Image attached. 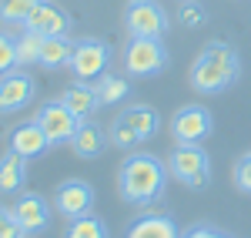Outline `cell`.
Wrapping results in <instances>:
<instances>
[{
  "instance_id": "cell-11",
  "label": "cell",
  "mask_w": 251,
  "mask_h": 238,
  "mask_svg": "<svg viewBox=\"0 0 251 238\" xmlns=\"http://www.w3.org/2000/svg\"><path fill=\"white\" fill-rule=\"evenodd\" d=\"M34 101V78L27 71H7L0 78V114H14L24 111L27 104Z\"/></svg>"
},
{
  "instance_id": "cell-22",
  "label": "cell",
  "mask_w": 251,
  "mask_h": 238,
  "mask_svg": "<svg viewBox=\"0 0 251 238\" xmlns=\"http://www.w3.org/2000/svg\"><path fill=\"white\" fill-rule=\"evenodd\" d=\"M107 138H111V144H114V148H121V151H134L137 144H141V134H137L134 128H131V121L124 118V114L111 121V131H107Z\"/></svg>"
},
{
  "instance_id": "cell-21",
  "label": "cell",
  "mask_w": 251,
  "mask_h": 238,
  "mask_svg": "<svg viewBox=\"0 0 251 238\" xmlns=\"http://www.w3.org/2000/svg\"><path fill=\"white\" fill-rule=\"evenodd\" d=\"M64 238H107V225L97 215H80V218H71Z\"/></svg>"
},
{
  "instance_id": "cell-24",
  "label": "cell",
  "mask_w": 251,
  "mask_h": 238,
  "mask_svg": "<svg viewBox=\"0 0 251 238\" xmlns=\"http://www.w3.org/2000/svg\"><path fill=\"white\" fill-rule=\"evenodd\" d=\"M40 34H34V30H24L17 37V64L24 67V64H40Z\"/></svg>"
},
{
  "instance_id": "cell-25",
  "label": "cell",
  "mask_w": 251,
  "mask_h": 238,
  "mask_svg": "<svg viewBox=\"0 0 251 238\" xmlns=\"http://www.w3.org/2000/svg\"><path fill=\"white\" fill-rule=\"evenodd\" d=\"M14 67H20L17 64V37H10V34L0 30V78L7 71H14Z\"/></svg>"
},
{
  "instance_id": "cell-26",
  "label": "cell",
  "mask_w": 251,
  "mask_h": 238,
  "mask_svg": "<svg viewBox=\"0 0 251 238\" xmlns=\"http://www.w3.org/2000/svg\"><path fill=\"white\" fill-rule=\"evenodd\" d=\"M231 178H234V188H238L241 195H251V151H245L241 158L234 161Z\"/></svg>"
},
{
  "instance_id": "cell-3",
  "label": "cell",
  "mask_w": 251,
  "mask_h": 238,
  "mask_svg": "<svg viewBox=\"0 0 251 238\" xmlns=\"http://www.w3.org/2000/svg\"><path fill=\"white\" fill-rule=\"evenodd\" d=\"M168 171L177 185L201 191L211 185V158L201 144H177L171 155H168Z\"/></svg>"
},
{
  "instance_id": "cell-1",
  "label": "cell",
  "mask_w": 251,
  "mask_h": 238,
  "mask_svg": "<svg viewBox=\"0 0 251 238\" xmlns=\"http://www.w3.org/2000/svg\"><path fill=\"white\" fill-rule=\"evenodd\" d=\"M168 178H171L168 161L144 155V151H131L127 161L121 164V171H117V191L131 205H154L164 195Z\"/></svg>"
},
{
  "instance_id": "cell-17",
  "label": "cell",
  "mask_w": 251,
  "mask_h": 238,
  "mask_svg": "<svg viewBox=\"0 0 251 238\" xmlns=\"http://www.w3.org/2000/svg\"><path fill=\"white\" fill-rule=\"evenodd\" d=\"M71 148H74L77 158H87V161L97 158V155L104 151V131L97 128L94 121H80L74 138H71Z\"/></svg>"
},
{
  "instance_id": "cell-14",
  "label": "cell",
  "mask_w": 251,
  "mask_h": 238,
  "mask_svg": "<svg viewBox=\"0 0 251 238\" xmlns=\"http://www.w3.org/2000/svg\"><path fill=\"white\" fill-rule=\"evenodd\" d=\"M124 238H181V228L174 225V218L161 215V212H148L141 218L131 221Z\"/></svg>"
},
{
  "instance_id": "cell-23",
  "label": "cell",
  "mask_w": 251,
  "mask_h": 238,
  "mask_svg": "<svg viewBox=\"0 0 251 238\" xmlns=\"http://www.w3.org/2000/svg\"><path fill=\"white\" fill-rule=\"evenodd\" d=\"M37 3L40 0H3V3H0V20L10 24V27H24Z\"/></svg>"
},
{
  "instance_id": "cell-15",
  "label": "cell",
  "mask_w": 251,
  "mask_h": 238,
  "mask_svg": "<svg viewBox=\"0 0 251 238\" xmlns=\"http://www.w3.org/2000/svg\"><path fill=\"white\" fill-rule=\"evenodd\" d=\"M24 181H27V158L7 148L0 155V195H20Z\"/></svg>"
},
{
  "instance_id": "cell-29",
  "label": "cell",
  "mask_w": 251,
  "mask_h": 238,
  "mask_svg": "<svg viewBox=\"0 0 251 238\" xmlns=\"http://www.w3.org/2000/svg\"><path fill=\"white\" fill-rule=\"evenodd\" d=\"M181 238H231V235H225V232H214L211 225H194L191 232H184Z\"/></svg>"
},
{
  "instance_id": "cell-10",
  "label": "cell",
  "mask_w": 251,
  "mask_h": 238,
  "mask_svg": "<svg viewBox=\"0 0 251 238\" xmlns=\"http://www.w3.org/2000/svg\"><path fill=\"white\" fill-rule=\"evenodd\" d=\"M91 205H94V188H91L84 178L60 181L57 191H54V208H57L64 218H80V215H91Z\"/></svg>"
},
{
  "instance_id": "cell-28",
  "label": "cell",
  "mask_w": 251,
  "mask_h": 238,
  "mask_svg": "<svg viewBox=\"0 0 251 238\" xmlns=\"http://www.w3.org/2000/svg\"><path fill=\"white\" fill-rule=\"evenodd\" d=\"M0 238H24L20 225L10 215V208H0Z\"/></svg>"
},
{
  "instance_id": "cell-12",
  "label": "cell",
  "mask_w": 251,
  "mask_h": 238,
  "mask_svg": "<svg viewBox=\"0 0 251 238\" xmlns=\"http://www.w3.org/2000/svg\"><path fill=\"white\" fill-rule=\"evenodd\" d=\"M24 30H34V34H40V37H64V34L71 30V17L60 10L57 3L40 0L37 7H34V14L27 17Z\"/></svg>"
},
{
  "instance_id": "cell-30",
  "label": "cell",
  "mask_w": 251,
  "mask_h": 238,
  "mask_svg": "<svg viewBox=\"0 0 251 238\" xmlns=\"http://www.w3.org/2000/svg\"><path fill=\"white\" fill-rule=\"evenodd\" d=\"M131 3H141V0H131Z\"/></svg>"
},
{
  "instance_id": "cell-9",
  "label": "cell",
  "mask_w": 251,
  "mask_h": 238,
  "mask_svg": "<svg viewBox=\"0 0 251 238\" xmlns=\"http://www.w3.org/2000/svg\"><path fill=\"white\" fill-rule=\"evenodd\" d=\"M10 215H14L24 235H34V232H44L47 221H50V201L37 191H24L10 201Z\"/></svg>"
},
{
  "instance_id": "cell-13",
  "label": "cell",
  "mask_w": 251,
  "mask_h": 238,
  "mask_svg": "<svg viewBox=\"0 0 251 238\" xmlns=\"http://www.w3.org/2000/svg\"><path fill=\"white\" fill-rule=\"evenodd\" d=\"M47 148H50V138L44 134V128H40L37 121H24V124H17V128L10 131V151L24 155L27 161L40 158Z\"/></svg>"
},
{
  "instance_id": "cell-16",
  "label": "cell",
  "mask_w": 251,
  "mask_h": 238,
  "mask_svg": "<svg viewBox=\"0 0 251 238\" xmlns=\"http://www.w3.org/2000/svg\"><path fill=\"white\" fill-rule=\"evenodd\" d=\"M60 101H64L80 121H87L97 107H100V104H97V94H94V84H87V80H74L71 87H64V91H60Z\"/></svg>"
},
{
  "instance_id": "cell-20",
  "label": "cell",
  "mask_w": 251,
  "mask_h": 238,
  "mask_svg": "<svg viewBox=\"0 0 251 238\" xmlns=\"http://www.w3.org/2000/svg\"><path fill=\"white\" fill-rule=\"evenodd\" d=\"M94 94H97V104L100 107H107V104H117V101H124L127 94H131V87H127V80L117 78V74H100V78L94 80Z\"/></svg>"
},
{
  "instance_id": "cell-19",
  "label": "cell",
  "mask_w": 251,
  "mask_h": 238,
  "mask_svg": "<svg viewBox=\"0 0 251 238\" xmlns=\"http://www.w3.org/2000/svg\"><path fill=\"white\" fill-rule=\"evenodd\" d=\"M124 118L131 121V128L141 134V141L154 138L157 131H161V114H157L154 107H148V104H131V107L124 111Z\"/></svg>"
},
{
  "instance_id": "cell-5",
  "label": "cell",
  "mask_w": 251,
  "mask_h": 238,
  "mask_svg": "<svg viewBox=\"0 0 251 238\" xmlns=\"http://www.w3.org/2000/svg\"><path fill=\"white\" fill-rule=\"evenodd\" d=\"M111 57H114V51H111V44H104V40H77L74 44V57H71V71H74V78L77 80H87V84H94L100 74H107V67H111Z\"/></svg>"
},
{
  "instance_id": "cell-27",
  "label": "cell",
  "mask_w": 251,
  "mask_h": 238,
  "mask_svg": "<svg viewBox=\"0 0 251 238\" xmlns=\"http://www.w3.org/2000/svg\"><path fill=\"white\" fill-rule=\"evenodd\" d=\"M177 20H181L184 27H201V24L208 20V14H204V7H201L198 0H184L181 10H177Z\"/></svg>"
},
{
  "instance_id": "cell-6",
  "label": "cell",
  "mask_w": 251,
  "mask_h": 238,
  "mask_svg": "<svg viewBox=\"0 0 251 238\" xmlns=\"http://www.w3.org/2000/svg\"><path fill=\"white\" fill-rule=\"evenodd\" d=\"M124 27L131 37H154L161 40L171 27L168 10L157 3V0H141V3H127V14H124Z\"/></svg>"
},
{
  "instance_id": "cell-4",
  "label": "cell",
  "mask_w": 251,
  "mask_h": 238,
  "mask_svg": "<svg viewBox=\"0 0 251 238\" xmlns=\"http://www.w3.org/2000/svg\"><path fill=\"white\" fill-rule=\"evenodd\" d=\"M124 67L131 78H157L168 67V47L154 37H131L124 47Z\"/></svg>"
},
{
  "instance_id": "cell-18",
  "label": "cell",
  "mask_w": 251,
  "mask_h": 238,
  "mask_svg": "<svg viewBox=\"0 0 251 238\" xmlns=\"http://www.w3.org/2000/svg\"><path fill=\"white\" fill-rule=\"evenodd\" d=\"M74 57V40L64 37H44L40 40V67H47V71H57L64 64H71Z\"/></svg>"
},
{
  "instance_id": "cell-31",
  "label": "cell",
  "mask_w": 251,
  "mask_h": 238,
  "mask_svg": "<svg viewBox=\"0 0 251 238\" xmlns=\"http://www.w3.org/2000/svg\"><path fill=\"white\" fill-rule=\"evenodd\" d=\"M0 3H3V0H0Z\"/></svg>"
},
{
  "instance_id": "cell-32",
  "label": "cell",
  "mask_w": 251,
  "mask_h": 238,
  "mask_svg": "<svg viewBox=\"0 0 251 238\" xmlns=\"http://www.w3.org/2000/svg\"><path fill=\"white\" fill-rule=\"evenodd\" d=\"M24 238H27V235H24Z\"/></svg>"
},
{
  "instance_id": "cell-2",
  "label": "cell",
  "mask_w": 251,
  "mask_h": 238,
  "mask_svg": "<svg viewBox=\"0 0 251 238\" xmlns=\"http://www.w3.org/2000/svg\"><path fill=\"white\" fill-rule=\"evenodd\" d=\"M241 78V57L228 40H211L201 47V54L191 64V87L198 94H221Z\"/></svg>"
},
{
  "instance_id": "cell-8",
  "label": "cell",
  "mask_w": 251,
  "mask_h": 238,
  "mask_svg": "<svg viewBox=\"0 0 251 238\" xmlns=\"http://www.w3.org/2000/svg\"><path fill=\"white\" fill-rule=\"evenodd\" d=\"M40 128H44V134L50 138V144H64V141L74 138V131H77L80 118L64 104V101H47V104H40V111L34 114Z\"/></svg>"
},
{
  "instance_id": "cell-7",
  "label": "cell",
  "mask_w": 251,
  "mask_h": 238,
  "mask_svg": "<svg viewBox=\"0 0 251 238\" xmlns=\"http://www.w3.org/2000/svg\"><path fill=\"white\" fill-rule=\"evenodd\" d=\"M214 131V118L201 104H184L171 121V138L177 144H204Z\"/></svg>"
}]
</instances>
